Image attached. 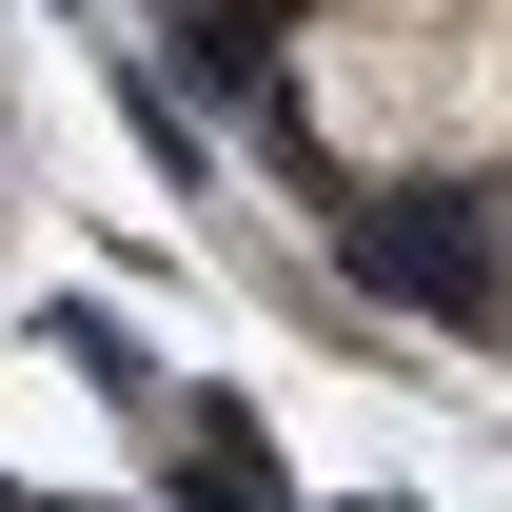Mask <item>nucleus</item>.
<instances>
[{
	"label": "nucleus",
	"instance_id": "f257e3e1",
	"mask_svg": "<svg viewBox=\"0 0 512 512\" xmlns=\"http://www.w3.org/2000/svg\"><path fill=\"white\" fill-rule=\"evenodd\" d=\"M276 138L335 197H473L512 178V0H296L276 40Z\"/></svg>",
	"mask_w": 512,
	"mask_h": 512
},
{
	"label": "nucleus",
	"instance_id": "f03ea898",
	"mask_svg": "<svg viewBox=\"0 0 512 512\" xmlns=\"http://www.w3.org/2000/svg\"><path fill=\"white\" fill-rule=\"evenodd\" d=\"M493 296H512V178H493Z\"/></svg>",
	"mask_w": 512,
	"mask_h": 512
},
{
	"label": "nucleus",
	"instance_id": "7ed1b4c3",
	"mask_svg": "<svg viewBox=\"0 0 512 512\" xmlns=\"http://www.w3.org/2000/svg\"><path fill=\"white\" fill-rule=\"evenodd\" d=\"M237 20H256V40H276V20H296V0H237Z\"/></svg>",
	"mask_w": 512,
	"mask_h": 512
}]
</instances>
